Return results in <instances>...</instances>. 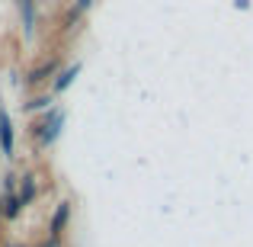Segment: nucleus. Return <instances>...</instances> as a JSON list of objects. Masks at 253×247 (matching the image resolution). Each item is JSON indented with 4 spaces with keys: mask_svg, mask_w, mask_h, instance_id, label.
<instances>
[{
    "mask_svg": "<svg viewBox=\"0 0 253 247\" xmlns=\"http://www.w3.org/2000/svg\"><path fill=\"white\" fill-rule=\"evenodd\" d=\"M36 196V183H32V177H26V183H23V190H19V202H29V199Z\"/></svg>",
    "mask_w": 253,
    "mask_h": 247,
    "instance_id": "7ed1b4c3",
    "label": "nucleus"
},
{
    "mask_svg": "<svg viewBox=\"0 0 253 247\" xmlns=\"http://www.w3.org/2000/svg\"><path fill=\"white\" fill-rule=\"evenodd\" d=\"M0 148H3V154H13V129L3 112H0Z\"/></svg>",
    "mask_w": 253,
    "mask_h": 247,
    "instance_id": "f257e3e1",
    "label": "nucleus"
},
{
    "mask_svg": "<svg viewBox=\"0 0 253 247\" xmlns=\"http://www.w3.org/2000/svg\"><path fill=\"white\" fill-rule=\"evenodd\" d=\"M19 205H23V202H19V199L16 196H10V199H6V218H13V215H16V212H19Z\"/></svg>",
    "mask_w": 253,
    "mask_h": 247,
    "instance_id": "39448f33",
    "label": "nucleus"
},
{
    "mask_svg": "<svg viewBox=\"0 0 253 247\" xmlns=\"http://www.w3.org/2000/svg\"><path fill=\"white\" fill-rule=\"evenodd\" d=\"M74 77H77V68L64 71V74H61V77H58V81H55V90H64V87H68L71 81H74Z\"/></svg>",
    "mask_w": 253,
    "mask_h": 247,
    "instance_id": "20e7f679",
    "label": "nucleus"
},
{
    "mask_svg": "<svg viewBox=\"0 0 253 247\" xmlns=\"http://www.w3.org/2000/svg\"><path fill=\"white\" fill-rule=\"evenodd\" d=\"M64 222H68V202L58 205L55 218H51V235H61V231H64Z\"/></svg>",
    "mask_w": 253,
    "mask_h": 247,
    "instance_id": "f03ea898",
    "label": "nucleus"
}]
</instances>
